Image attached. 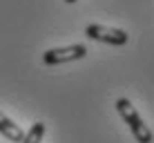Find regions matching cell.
Segmentation results:
<instances>
[{"label":"cell","mask_w":154,"mask_h":143,"mask_svg":"<svg viewBox=\"0 0 154 143\" xmlns=\"http://www.w3.org/2000/svg\"><path fill=\"white\" fill-rule=\"evenodd\" d=\"M65 2H67V5H74V2H76V0H65Z\"/></svg>","instance_id":"6"},{"label":"cell","mask_w":154,"mask_h":143,"mask_svg":"<svg viewBox=\"0 0 154 143\" xmlns=\"http://www.w3.org/2000/svg\"><path fill=\"white\" fill-rule=\"evenodd\" d=\"M42 136H45V123L38 121V123H34L29 128V132H25V136H23L20 143H40Z\"/></svg>","instance_id":"5"},{"label":"cell","mask_w":154,"mask_h":143,"mask_svg":"<svg viewBox=\"0 0 154 143\" xmlns=\"http://www.w3.org/2000/svg\"><path fill=\"white\" fill-rule=\"evenodd\" d=\"M87 56V47L85 45H67V47H54V49H47L42 54V63L45 65H63V63H72L78 61V58Z\"/></svg>","instance_id":"3"},{"label":"cell","mask_w":154,"mask_h":143,"mask_svg":"<svg viewBox=\"0 0 154 143\" xmlns=\"http://www.w3.org/2000/svg\"><path fill=\"white\" fill-rule=\"evenodd\" d=\"M116 112L121 114V119L127 123V128H130V132L134 134V139L139 143H152L154 141V134L152 130L147 128V123L141 119V114L136 112V107L132 105V101L127 98H119L116 101Z\"/></svg>","instance_id":"1"},{"label":"cell","mask_w":154,"mask_h":143,"mask_svg":"<svg viewBox=\"0 0 154 143\" xmlns=\"http://www.w3.org/2000/svg\"><path fill=\"white\" fill-rule=\"evenodd\" d=\"M0 134L11 143H20L23 136H25V132L18 123H14V121L9 119L7 114H2V110H0Z\"/></svg>","instance_id":"4"},{"label":"cell","mask_w":154,"mask_h":143,"mask_svg":"<svg viewBox=\"0 0 154 143\" xmlns=\"http://www.w3.org/2000/svg\"><path fill=\"white\" fill-rule=\"evenodd\" d=\"M85 36L92 40H98V43H105V45H114V47H121L127 43V31L119 29V27H107V25H98V23H92L85 27Z\"/></svg>","instance_id":"2"}]
</instances>
